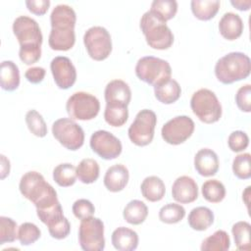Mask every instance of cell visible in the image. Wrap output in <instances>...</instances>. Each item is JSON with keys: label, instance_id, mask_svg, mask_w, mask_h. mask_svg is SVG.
<instances>
[{"label": "cell", "instance_id": "24", "mask_svg": "<svg viewBox=\"0 0 251 251\" xmlns=\"http://www.w3.org/2000/svg\"><path fill=\"white\" fill-rule=\"evenodd\" d=\"M214 213L211 209L204 206H199L193 208L188 215V225L189 226L198 231L206 230L214 223Z\"/></svg>", "mask_w": 251, "mask_h": 251}, {"label": "cell", "instance_id": "1", "mask_svg": "<svg viewBox=\"0 0 251 251\" xmlns=\"http://www.w3.org/2000/svg\"><path fill=\"white\" fill-rule=\"evenodd\" d=\"M76 15L75 10L66 4L57 5L51 12V31L48 43L56 51H68L75 42V25Z\"/></svg>", "mask_w": 251, "mask_h": 251}, {"label": "cell", "instance_id": "4", "mask_svg": "<svg viewBox=\"0 0 251 251\" xmlns=\"http://www.w3.org/2000/svg\"><path fill=\"white\" fill-rule=\"evenodd\" d=\"M140 29L145 36L147 44L158 50L169 49L174 43V34L167 24L150 11L145 12L139 24Z\"/></svg>", "mask_w": 251, "mask_h": 251}, {"label": "cell", "instance_id": "39", "mask_svg": "<svg viewBox=\"0 0 251 251\" xmlns=\"http://www.w3.org/2000/svg\"><path fill=\"white\" fill-rule=\"evenodd\" d=\"M18 238L17 223L8 217H0V244L14 242Z\"/></svg>", "mask_w": 251, "mask_h": 251}, {"label": "cell", "instance_id": "10", "mask_svg": "<svg viewBox=\"0 0 251 251\" xmlns=\"http://www.w3.org/2000/svg\"><path fill=\"white\" fill-rule=\"evenodd\" d=\"M52 133L60 144L72 151L79 149L84 142L83 129L70 118L56 120L52 125Z\"/></svg>", "mask_w": 251, "mask_h": 251}, {"label": "cell", "instance_id": "2", "mask_svg": "<svg viewBox=\"0 0 251 251\" xmlns=\"http://www.w3.org/2000/svg\"><path fill=\"white\" fill-rule=\"evenodd\" d=\"M19 188L22 195L34 204L36 210L48 208L59 202L54 187L46 182L43 176L38 172L25 173L21 177Z\"/></svg>", "mask_w": 251, "mask_h": 251}, {"label": "cell", "instance_id": "19", "mask_svg": "<svg viewBox=\"0 0 251 251\" xmlns=\"http://www.w3.org/2000/svg\"><path fill=\"white\" fill-rule=\"evenodd\" d=\"M129 173L126 166L116 164L108 168L104 176V185L111 192L122 191L128 182Z\"/></svg>", "mask_w": 251, "mask_h": 251}, {"label": "cell", "instance_id": "13", "mask_svg": "<svg viewBox=\"0 0 251 251\" xmlns=\"http://www.w3.org/2000/svg\"><path fill=\"white\" fill-rule=\"evenodd\" d=\"M194 122L188 116H176L168 121L161 129L163 139L172 145H178L187 140L194 131Z\"/></svg>", "mask_w": 251, "mask_h": 251}, {"label": "cell", "instance_id": "16", "mask_svg": "<svg viewBox=\"0 0 251 251\" xmlns=\"http://www.w3.org/2000/svg\"><path fill=\"white\" fill-rule=\"evenodd\" d=\"M172 196L178 203H191L198 198L197 183L188 176H178L173 183Z\"/></svg>", "mask_w": 251, "mask_h": 251}, {"label": "cell", "instance_id": "27", "mask_svg": "<svg viewBox=\"0 0 251 251\" xmlns=\"http://www.w3.org/2000/svg\"><path fill=\"white\" fill-rule=\"evenodd\" d=\"M219 0H192L190 7L193 15L201 21H209L216 16L220 9Z\"/></svg>", "mask_w": 251, "mask_h": 251}, {"label": "cell", "instance_id": "17", "mask_svg": "<svg viewBox=\"0 0 251 251\" xmlns=\"http://www.w3.org/2000/svg\"><path fill=\"white\" fill-rule=\"evenodd\" d=\"M106 104L127 106L131 100V90L122 79H113L107 83L104 91Z\"/></svg>", "mask_w": 251, "mask_h": 251}, {"label": "cell", "instance_id": "12", "mask_svg": "<svg viewBox=\"0 0 251 251\" xmlns=\"http://www.w3.org/2000/svg\"><path fill=\"white\" fill-rule=\"evenodd\" d=\"M13 32L20 43V49L41 48L43 36L35 20L20 16L13 23Z\"/></svg>", "mask_w": 251, "mask_h": 251}, {"label": "cell", "instance_id": "21", "mask_svg": "<svg viewBox=\"0 0 251 251\" xmlns=\"http://www.w3.org/2000/svg\"><path fill=\"white\" fill-rule=\"evenodd\" d=\"M113 246L120 251H133L138 246V234L126 226L116 228L111 236Z\"/></svg>", "mask_w": 251, "mask_h": 251}, {"label": "cell", "instance_id": "37", "mask_svg": "<svg viewBox=\"0 0 251 251\" xmlns=\"http://www.w3.org/2000/svg\"><path fill=\"white\" fill-rule=\"evenodd\" d=\"M41 231L39 227L32 223H24L18 228V239L25 246L33 244L39 239Z\"/></svg>", "mask_w": 251, "mask_h": 251}, {"label": "cell", "instance_id": "11", "mask_svg": "<svg viewBox=\"0 0 251 251\" xmlns=\"http://www.w3.org/2000/svg\"><path fill=\"white\" fill-rule=\"evenodd\" d=\"M83 43L90 58L103 61L112 52V39L109 31L100 25L89 27L83 35Z\"/></svg>", "mask_w": 251, "mask_h": 251}, {"label": "cell", "instance_id": "6", "mask_svg": "<svg viewBox=\"0 0 251 251\" xmlns=\"http://www.w3.org/2000/svg\"><path fill=\"white\" fill-rule=\"evenodd\" d=\"M136 76L153 86L171 78L172 68L168 61L154 56L141 57L135 66Z\"/></svg>", "mask_w": 251, "mask_h": 251}, {"label": "cell", "instance_id": "42", "mask_svg": "<svg viewBox=\"0 0 251 251\" xmlns=\"http://www.w3.org/2000/svg\"><path fill=\"white\" fill-rule=\"evenodd\" d=\"M72 210L74 215L79 220L91 217L95 212L94 205L89 200L83 198L75 201Z\"/></svg>", "mask_w": 251, "mask_h": 251}, {"label": "cell", "instance_id": "25", "mask_svg": "<svg viewBox=\"0 0 251 251\" xmlns=\"http://www.w3.org/2000/svg\"><path fill=\"white\" fill-rule=\"evenodd\" d=\"M0 84L2 89L14 91L20 85V71L13 61H3L0 69Z\"/></svg>", "mask_w": 251, "mask_h": 251}, {"label": "cell", "instance_id": "38", "mask_svg": "<svg viewBox=\"0 0 251 251\" xmlns=\"http://www.w3.org/2000/svg\"><path fill=\"white\" fill-rule=\"evenodd\" d=\"M251 155L249 153L238 154L232 161V172L234 176L240 179H248L251 177Z\"/></svg>", "mask_w": 251, "mask_h": 251}, {"label": "cell", "instance_id": "47", "mask_svg": "<svg viewBox=\"0 0 251 251\" xmlns=\"http://www.w3.org/2000/svg\"><path fill=\"white\" fill-rule=\"evenodd\" d=\"M230 4L235 7L236 9L240 10V11H247L250 9L251 6V1L250 0H246V1H242V0H236V1H230Z\"/></svg>", "mask_w": 251, "mask_h": 251}, {"label": "cell", "instance_id": "3", "mask_svg": "<svg viewBox=\"0 0 251 251\" xmlns=\"http://www.w3.org/2000/svg\"><path fill=\"white\" fill-rule=\"evenodd\" d=\"M250 58L242 52L227 53L215 65V75L224 84L245 79L250 75Z\"/></svg>", "mask_w": 251, "mask_h": 251}, {"label": "cell", "instance_id": "18", "mask_svg": "<svg viewBox=\"0 0 251 251\" xmlns=\"http://www.w3.org/2000/svg\"><path fill=\"white\" fill-rule=\"evenodd\" d=\"M219 158L215 151L209 148L200 149L194 157V168L202 176H215L219 170Z\"/></svg>", "mask_w": 251, "mask_h": 251}, {"label": "cell", "instance_id": "41", "mask_svg": "<svg viewBox=\"0 0 251 251\" xmlns=\"http://www.w3.org/2000/svg\"><path fill=\"white\" fill-rule=\"evenodd\" d=\"M235 102L242 112L249 113L251 111V85L249 83L238 88L235 94Z\"/></svg>", "mask_w": 251, "mask_h": 251}, {"label": "cell", "instance_id": "22", "mask_svg": "<svg viewBox=\"0 0 251 251\" xmlns=\"http://www.w3.org/2000/svg\"><path fill=\"white\" fill-rule=\"evenodd\" d=\"M142 196L150 201L157 202L163 199L166 193V186L164 181L156 176H150L143 179L140 185Z\"/></svg>", "mask_w": 251, "mask_h": 251}, {"label": "cell", "instance_id": "48", "mask_svg": "<svg viewBox=\"0 0 251 251\" xmlns=\"http://www.w3.org/2000/svg\"><path fill=\"white\" fill-rule=\"evenodd\" d=\"M249 194H250V186H247V187H246V189H245V191L243 192L242 196H243V197H247V196H249ZM245 204H246V206L248 207L249 202H248V200H247V199L245 200Z\"/></svg>", "mask_w": 251, "mask_h": 251}, {"label": "cell", "instance_id": "44", "mask_svg": "<svg viewBox=\"0 0 251 251\" xmlns=\"http://www.w3.org/2000/svg\"><path fill=\"white\" fill-rule=\"evenodd\" d=\"M25 5L29 12L34 15L42 16L44 15L50 6L49 0H26Z\"/></svg>", "mask_w": 251, "mask_h": 251}, {"label": "cell", "instance_id": "40", "mask_svg": "<svg viewBox=\"0 0 251 251\" xmlns=\"http://www.w3.org/2000/svg\"><path fill=\"white\" fill-rule=\"evenodd\" d=\"M227 144L231 151L240 152L248 147L249 137L246 132L242 130H235L229 134L227 138Z\"/></svg>", "mask_w": 251, "mask_h": 251}, {"label": "cell", "instance_id": "35", "mask_svg": "<svg viewBox=\"0 0 251 251\" xmlns=\"http://www.w3.org/2000/svg\"><path fill=\"white\" fill-rule=\"evenodd\" d=\"M185 216V209L176 203H169L163 206L159 211V219L165 224H176Z\"/></svg>", "mask_w": 251, "mask_h": 251}, {"label": "cell", "instance_id": "30", "mask_svg": "<svg viewBox=\"0 0 251 251\" xmlns=\"http://www.w3.org/2000/svg\"><path fill=\"white\" fill-rule=\"evenodd\" d=\"M76 168L70 163H62L53 170V179L63 187H69L75 182Z\"/></svg>", "mask_w": 251, "mask_h": 251}, {"label": "cell", "instance_id": "15", "mask_svg": "<svg viewBox=\"0 0 251 251\" xmlns=\"http://www.w3.org/2000/svg\"><path fill=\"white\" fill-rule=\"evenodd\" d=\"M54 81L61 89H68L76 80V71L72 61L65 56H57L50 63Z\"/></svg>", "mask_w": 251, "mask_h": 251}, {"label": "cell", "instance_id": "14", "mask_svg": "<svg viewBox=\"0 0 251 251\" xmlns=\"http://www.w3.org/2000/svg\"><path fill=\"white\" fill-rule=\"evenodd\" d=\"M90 147L99 157L105 160H113L122 153V142L113 133L107 130H96L89 141Z\"/></svg>", "mask_w": 251, "mask_h": 251}, {"label": "cell", "instance_id": "29", "mask_svg": "<svg viewBox=\"0 0 251 251\" xmlns=\"http://www.w3.org/2000/svg\"><path fill=\"white\" fill-rule=\"evenodd\" d=\"M230 247V239L226 231L223 229L216 230L212 235L202 241V251H226Z\"/></svg>", "mask_w": 251, "mask_h": 251}, {"label": "cell", "instance_id": "23", "mask_svg": "<svg viewBox=\"0 0 251 251\" xmlns=\"http://www.w3.org/2000/svg\"><path fill=\"white\" fill-rule=\"evenodd\" d=\"M154 93L159 102L163 104H172L180 97L181 87L176 79L169 78L154 86Z\"/></svg>", "mask_w": 251, "mask_h": 251}, {"label": "cell", "instance_id": "46", "mask_svg": "<svg viewBox=\"0 0 251 251\" xmlns=\"http://www.w3.org/2000/svg\"><path fill=\"white\" fill-rule=\"evenodd\" d=\"M10 173V161L1 155V178H5Z\"/></svg>", "mask_w": 251, "mask_h": 251}, {"label": "cell", "instance_id": "34", "mask_svg": "<svg viewBox=\"0 0 251 251\" xmlns=\"http://www.w3.org/2000/svg\"><path fill=\"white\" fill-rule=\"evenodd\" d=\"M203 197L211 203H219L226 196V187L218 179H208L201 187Z\"/></svg>", "mask_w": 251, "mask_h": 251}, {"label": "cell", "instance_id": "36", "mask_svg": "<svg viewBox=\"0 0 251 251\" xmlns=\"http://www.w3.org/2000/svg\"><path fill=\"white\" fill-rule=\"evenodd\" d=\"M25 123L29 131L38 137L47 134V126L42 116L36 110H29L25 114Z\"/></svg>", "mask_w": 251, "mask_h": 251}, {"label": "cell", "instance_id": "45", "mask_svg": "<svg viewBox=\"0 0 251 251\" xmlns=\"http://www.w3.org/2000/svg\"><path fill=\"white\" fill-rule=\"evenodd\" d=\"M46 71L42 67H31L28 68L25 73V77L29 81L30 83H39L43 80L45 76Z\"/></svg>", "mask_w": 251, "mask_h": 251}, {"label": "cell", "instance_id": "28", "mask_svg": "<svg viewBox=\"0 0 251 251\" xmlns=\"http://www.w3.org/2000/svg\"><path fill=\"white\" fill-rule=\"evenodd\" d=\"M100 168L96 160L91 158L82 159L76 167V176L82 183L89 184L99 177Z\"/></svg>", "mask_w": 251, "mask_h": 251}, {"label": "cell", "instance_id": "9", "mask_svg": "<svg viewBox=\"0 0 251 251\" xmlns=\"http://www.w3.org/2000/svg\"><path fill=\"white\" fill-rule=\"evenodd\" d=\"M78 242L84 251H102L105 248L103 222L92 216L82 219L78 227Z\"/></svg>", "mask_w": 251, "mask_h": 251}, {"label": "cell", "instance_id": "5", "mask_svg": "<svg viewBox=\"0 0 251 251\" xmlns=\"http://www.w3.org/2000/svg\"><path fill=\"white\" fill-rule=\"evenodd\" d=\"M193 114L205 124L218 122L222 117V105L217 95L208 88L195 91L190 99Z\"/></svg>", "mask_w": 251, "mask_h": 251}, {"label": "cell", "instance_id": "33", "mask_svg": "<svg viewBox=\"0 0 251 251\" xmlns=\"http://www.w3.org/2000/svg\"><path fill=\"white\" fill-rule=\"evenodd\" d=\"M250 224L245 221L235 223L231 227L235 246L238 250H250Z\"/></svg>", "mask_w": 251, "mask_h": 251}, {"label": "cell", "instance_id": "7", "mask_svg": "<svg viewBox=\"0 0 251 251\" xmlns=\"http://www.w3.org/2000/svg\"><path fill=\"white\" fill-rule=\"evenodd\" d=\"M66 110L73 120L89 121L98 115L100 102L97 97L88 92L77 91L67 100Z\"/></svg>", "mask_w": 251, "mask_h": 251}, {"label": "cell", "instance_id": "26", "mask_svg": "<svg viewBox=\"0 0 251 251\" xmlns=\"http://www.w3.org/2000/svg\"><path fill=\"white\" fill-rule=\"evenodd\" d=\"M148 216V208L146 204L140 200L134 199L129 201L123 212V217L125 221L130 225H140L142 224Z\"/></svg>", "mask_w": 251, "mask_h": 251}, {"label": "cell", "instance_id": "32", "mask_svg": "<svg viewBox=\"0 0 251 251\" xmlns=\"http://www.w3.org/2000/svg\"><path fill=\"white\" fill-rule=\"evenodd\" d=\"M104 119L107 124L112 126H122L128 119L127 106L106 104L104 111Z\"/></svg>", "mask_w": 251, "mask_h": 251}, {"label": "cell", "instance_id": "31", "mask_svg": "<svg viewBox=\"0 0 251 251\" xmlns=\"http://www.w3.org/2000/svg\"><path fill=\"white\" fill-rule=\"evenodd\" d=\"M149 11L161 21L167 23V21L176 16L177 12V2L176 0H154L151 3Z\"/></svg>", "mask_w": 251, "mask_h": 251}, {"label": "cell", "instance_id": "43", "mask_svg": "<svg viewBox=\"0 0 251 251\" xmlns=\"http://www.w3.org/2000/svg\"><path fill=\"white\" fill-rule=\"evenodd\" d=\"M48 227V231L50 233V235L55 238V239H64L66 238L71 231V225L69 220L64 217L63 219L57 221L56 223H54L53 225L47 226Z\"/></svg>", "mask_w": 251, "mask_h": 251}, {"label": "cell", "instance_id": "8", "mask_svg": "<svg viewBox=\"0 0 251 251\" xmlns=\"http://www.w3.org/2000/svg\"><path fill=\"white\" fill-rule=\"evenodd\" d=\"M156 124L157 116L155 112L149 109L139 111L127 130L130 141L137 146L150 144L154 137Z\"/></svg>", "mask_w": 251, "mask_h": 251}, {"label": "cell", "instance_id": "20", "mask_svg": "<svg viewBox=\"0 0 251 251\" xmlns=\"http://www.w3.org/2000/svg\"><path fill=\"white\" fill-rule=\"evenodd\" d=\"M244 25L239 15L227 12L223 15L219 22V30L222 36L227 40L237 39L243 31Z\"/></svg>", "mask_w": 251, "mask_h": 251}]
</instances>
